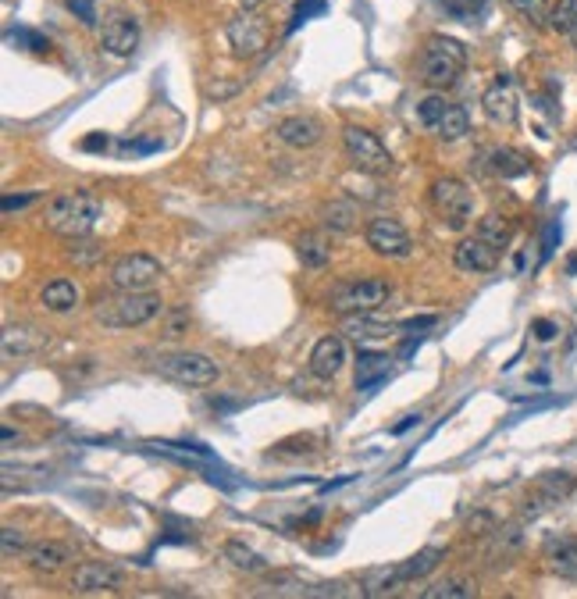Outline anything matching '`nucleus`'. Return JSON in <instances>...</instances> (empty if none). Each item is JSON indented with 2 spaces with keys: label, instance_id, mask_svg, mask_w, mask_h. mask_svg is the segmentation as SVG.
<instances>
[{
  "label": "nucleus",
  "instance_id": "cd10ccee",
  "mask_svg": "<svg viewBox=\"0 0 577 599\" xmlns=\"http://www.w3.org/2000/svg\"><path fill=\"white\" fill-rule=\"evenodd\" d=\"M221 556H225L235 571H250V574H257V571H264V567H267V560H264L257 549H250L246 542H235V539L221 546Z\"/></svg>",
  "mask_w": 577,
  "mask_h": 599
},
{
  "label": "nucleus",
  "instance_id": "7ed1b4c3",
  "mask_svg": "<svg viewBox=\"0 0 577 599\" xmlns=\"http://www.w3.org/2000/svg\"><path fill=\"white\" fill-rule=\"evenodd\" d=\"M467 68V47L453 36H431L424 43V54H420V82L427 89H450L460 82Z\"/></svg>",
  "mask_w": 577,
  "mask_h": 599
},
{
  "label": "nucleus",
  "instance_id": "39448f33",
  "mask_svg": "<svg viewBox=\"0 0 577 599\" xmlns=\"http://www.w3.org/2000/svg\"><path fill=\"white\" fill-rule=\"evenodd\" d=\"M427 200H431V211L439 214V222H442L446 229H453V232L467 229V222H471V214H474V193H471L467 183L457 179V175H442V179L431 183Z\"/></svg>",
  "mask_w": 577,
  "mask_h": 599
},
{
  "label": "nucleus",
  "instance_id": "f3484780",
  "mask_svg": "<svg viewBox=\"0 0 577 599\" xmlns=\"http://www.w3.org/2000/svg\"><path fill=\"white\" fill-rule=\"evenodd\" d=\"M274 136L285 143V146H296V150H307L321 139V121L311 118V114H288L274 125Z\"/></svg>",
  "mask_w": 577,
  "mask_h": 599
},
{
  "label": "nucleus",
  "instance_id": "c9c22d12",
  "mask_svg": "<svg viewBox=\"0 0 577 599\" xmlns=\"http://www.w3.org/2000/svg\"><path fill=\"white\" fill-rule=\"evenodd\" d=\"M189 325H193V315H189L186 307H172V311H165V315H161V336H165V339H179V336H186V332H189Z\"/></svg>",
  "mask_w": 577,
  "mask_h": 599
},
{
  "label": "nucleus",
  "instance_id": "4be33fe9",
  "mask_svg": "<svg viewBox=\"0 0 577 599\" xmlns=\"http://www.w3.org/2000/svg\"><path fill=\"white\" fill-rule=\"evenodd\" d=\"M481 161H485L489 172L499 175V179H520V175L531 172V158L520 154V150H513V146H492Z\"/></svg>",
  "mask_w": 577,
  "mask_h": 599
},
{
  "label": "nucleus",
  "instance_id": "72a5a7b5",
  "mask_svg": "<svg viewBox=\"0 0 577 599\" xmlns=\"http://www.w3.org/2000/svg\"><path fill=\"white\" fill-rule=\"evenodd\" d=\"M446 111H450V100H446V97H442V93L435 89L431 97H424V100L417 104V121H420L424 128H431V132H435Z\"/></svg>",
  "mask_w": 577,
  "mask_h": 599
},
{
  "label": "nucleus",
  "instance_id": "49530a36",
  "mask_svg": "<svg viewBox=\"0 0 577 599\" xmlns=\"http://www.w3.org/2000/svg\"><path fill=\"white\" fill-rule=\"evenodd\" d=\"M107 146H111V139L104 132H93V136L82 139V150H107Z\"/></svg>",
  "mask_w": 577,
  "mask_h": 599
},
{
  "label": "nucleus",
  "instance_id": "f704fd0d",
  "mask_svg": "<svg viewBox=\"0 0 577 599\" xmlns=\"http://www.w3.org/2000/svg\"><path fill=\"white\" fill-rule=\"evenodd\" d=\"M68 257H72L75 264L89 268V264H96V261L104 257V246H100V243H93L89 236H79V239H68Z\"/></svg>",
  "mask_w": 577,
  "mask_h": 599
},
{
  "label": "nucleus",
  "instance_id": "09e8293b",
  "mask_svg": "<svg viewBox=\"0 0 577 599\" xmlns=\"http://www.w3.org/2000/svg\"><path fill=\"white\" fill-rule=\"evenodd\" d=\"M264 0H242V12H253V8H260Z\"/></svg>",
  "mask_w": 577,
  "mask_h": 599
},
{
  "label": "nucleus",
  "instance_id": "f03ea898",
  "mask_svg": "<svg viewBox=\"0 0 577 599\" xmlns=\"http://www.w3.org/2000/svg\"><path fill=\"white\" fill-rule=\"evenodd\" d=\"M100 197L89 193V190H65L58 197L47 200V211H43V225L54 232V236H65V239H79V236H89L100 222Z\"/></svg>",
  "mask_w": 577,
  "mask_h": 599
},
{
  "label": "nucleus",
  "instance_id": "dca6fc26",
  "mask_svg": "<svg viewBox=\"0 0 577 599\" xmlns=\"http://www.w3.org/2000/svg\"><path fill=\"white\" fill-rule=\"evenodd\" d=\"M542 560H545V567H549L556 578L577 581V539H570V535H552V539H545Z\"/></svg>",
  "mask_w": 577,
  "mask_h": 599
},
{
  "label": "nucleus",
  "instance_id": "393cba45",
  "mask_svg": "<svg viewBox=\"0 0 577 599\" xmlns=\"http://www.w3.org/2000/svg\"><path fill=\"white\" fill-rule=\"evenodd\" d=\"M296 257L304 261V268H325L332 261V243L321 236V232H304L296 239Z\"/></svg>",
  "mask_w": 577,
  "mask_h": 599
},
{
  "label": "nucleus",
  "instance_id": "b1692460",
  "mask_svg": "<svg viewBox=\"0 0 577 599\" xmlns=\"http://www.w3.org/2000/svg\"><path fill=\"white\" fill-rule=\"evenodd\" d=\"M318 218L332 232H353L357 229V204L353 200H325Z\"/></svg>",
  "mask_w": 577,
  "mask_h": 599
},
{
  "label": "nucleus",
  "instance_id": "37998d69",
  "mask_svg": "<svg viewBox=\"0 0 577 599\" xmlns=\"http://www.w3.org/2000/svg\"><path fill=\"white\" fill-rule=\"evenodd\" d=\"M68 12L82 22V26H96V8H93V0H65Z\"/></svg>",
  "mask_w": 577,
  "mask_h": 599
},
{
  "label": "nucleus",
  "instance_id": "c03bdc74",
  "mask_svg": "<svg viewBox=\"0 0 577 599\" xmlns=\"http://www.w3.org/2000/svg\"><path fill=\"white\" fill-rule=\"evenodd\" d=\"M531 336H535L538 343H552V339L559 336V325H556L552 318H538V322L531 325Z\"/></svg>",
  "mask_w": 577,
  "mask_h": 599
},
{
  "label": "nucleus",
  "instance_id": "c85d7f7f",
  "mask_svg": "<svg viewBox=\"0 0 577 599\" xmlns=\"http://www.w3.org/2000/svg\"><path fill=\"white\" fill-rule=\"evenodd\" d=\"M467 132H471V118H467V111H464L460 104H450V111L442 114V121H439L435 136H439L442 143H457V139H464Z\"/></svg>",
  "mask_w": 577,
  "mask_h": 599
},
{
  "label": "nucleus",
  "instance_id": "58836bf2",
  "mask_svg": "<svg viewBox=\"0 0 577 599\" xmlns=\"http://www.w3.org/2000/svg\"><path fill=\"white\" fill-rule=\"evenodd\" d=\"M499 532V525H496V517L489 514V510H474L471 517H467V525H464V535L467 539H489V535H496Z\"/></svg>",
  "mask_w": 577,
  "mask_h": 599
},
{
  "label": "nucleus",
  "instance_id": "5701e85b",
  "mask_svg": "<svg viewBox=\"0 0 577 599\" xmlns=\"http://www.w3.org/2000/svg\"><path fill=\"white\" fill-rule=\"evenodd\" d=\"M40 304H43L50 315H68V311L79 304V285L68 282V278H54V282L43 285Z\"/></svg>",
  "mask_w": 577,
  "mask_h": 599
},
{
  "label": "nucleus",
  "instance_id": "7c9ffc66",
  "mask_svg": "<svg viewBox=\"0 0 577 599\" xmlns=\"http://www.w3.org/2000/svg\"><path fill=\"white\" fill-rule=\"evenodd\" d=\"M442 560H446V553H442V549H435V546H427V549L413 553L410 560H403V574H406V581L427 578V574H431V571H435V567H439Z\"/></svg>",
  "mask_w": 577,
  "mask_h": 599
},
{
  "label": "nucleus",
  "instance_id": "20e7f679",
  "mask_svg": "<svg viewBox=\"0 0 577 599\" xmlns=\"http://www.w3.org/2000/svg\"><path fill=\"white\" fill-rule=\"evenodd\" d=\"M392 296V285L385 278H350V282H339L328 296V304L335 315L350 318V315H374L389 304Z\"/></svg>",
  "mask_w": 577,
  "mask_h": 599
},
{
  "label": "nucleus",
  "instance_id": "a211bd4d",
  "mask_svg": "<svg viewBox=\"0 0 577 599\" xmlns=\"http://www.w3.org/2000/svg\"><path fill=\"white\" fill-rule=\"evenodd\" d=\"M481 111L492 125H513L517 121V93L506 79H499L492 89H485L481 97Z\"/></svg>",
  "mask_w": 577,
  "mask_h": 599
},
{
  "label": "nucleus",
  "instance_id": "a878e982",
  "mask_svg": "<svg viewBox=\"0 0 577 599\" xmlns=\"http://www.w3.org/2000/svg\"><path fill=\"white\" fill-rule=\"evenodd\" d=\"M478 595V581L471 578H446V581H435V585H427L420 588V599H474Z\"/></svg>",
  "mask_w": 577,
  "mask_h": 599
},
{
  "label": "nucleus",
  "instance_id": "bb28decb",
  "mask_svg": "<svg viewBox=\"0 0 577 599\" xmlns=\"http://www.w3.org/2000/svg\"><path fill=\"white\" fill-rule=\"evenodd\" d=\"M474 236H481V239H489L492 246L506 250V246H510V239H513V222H510L506 214H499V211H489V214L478 222Z\"/></svg>",
  "mask_w": 577,
  "mask_h": 599
},
{
  "label": "nucleus",
  "instance_id": "9d476101",
  "mask_svg": "<svg viewBox=\"0 0 577 599\" xmlns=\"http://www.w3.org/2000/svg\"><path fill=\"white\" fill-rule=\"evenodd\" d=\"M499 261H503V250L492 246V243L481 239V236H467V239H460L457 250H453V264H457L460 271H467V275H485V271L499 268Z\"/></svg>",
  "mask_w": 577,
  "mask_h": 599
},
{
  "label": "nucleus",
  "instance_id": "4468645a",
  "mask_svg": "<svg viewBox=\"0 0 577 599\" xmlns=\"http://www.w3.org/2000/svg\"><path fill=\"white\" fill-rule=\"evenodd\" d=\"M0 346H4L8 361H26L36 357L50 346V336L36 325H4V336H0Z\"/></svg>",
  "mask_w": 577,
  "mask_h": 599
},
{
  "label": "nucleus",
  "instance_id": "a18cd8bd",
  "mask_svg": "<svg viewBox=\"0 0 577 599\" xmlns=\"http://www.w3.org/2000/svg\"><path fill=\"white\" fill-rule=\"evenodd\" d=\"M15 40H19V43H26V51H47V47H50L40 33H29V29H19V33H15Z\"/></svg>",
  "mask_w": 577,
  "mask_h": 599
},
{
  "label": "nucleus",
  "instance_id": "2eb2a0df",
  "mask_svg": "<svg viewBox=\"0 0 577 599\" xmlns=\"http://www.w3.org/2000/svg\"><path fill=\"white\" fill-rule=\"evenodd\" d=\"M100 47L111 54V58H132L135 47H139V26L135 19L114 12L107 22H104V33H100Z\"/></svg>",
  "mask_w": 577,
  "mask_h": 599
},
{
  "label": "nucleus",
  "instance_id": "aec40b11",
  "mask_svg": "<svg viewBox=\"0 0 577 599\" xmlns=\"http://www.w3.org/2000/svg\"><path fill=\"white\" fill-rule=\"evenodd\" d=\"M403 585H406L403 564H385V567H371V571L364 574V581H360V595L385 599V595H396Z\"/></svg>",
  "mask_w": 577,
  "mask_h": 599
},
{
  "label": "nucleus",
  "instance_id": "0eeeda50",
  "mask_svg": "<svg viewBox=\"0 0 577 599\" xmlns=\"http://www.w3.org/2000/svg\"><path fill=\"white\" fill-rule=\"evenodd\" d=\"M154 368H158L165 378H172V382H179V385H193V389L218 382V364H214L207 354H193V350L165 354V357H158Z\"/></svg>",
  "mask_w": 577,
  "mask_h": 599
},
{
  "label": "nucleus",
  "instance_id": "473e14b6",
  "mask_svg": "<svg viewBox=\"0 0 577 599\" xmlns=\"http://www.w3.org/2000/svg\"><path fill=\"white\" fill-rule=\"evenodd\" d=\"M549 29L556 36H573L577 29V0H556L549 8Z\"/></svg>",
  "mask_w": 577,
  "mask_h": 599
},
{
  "label": "nucleus",
  "instance_id": "6e6552de",
  "mask_svg": "<svg viewBox=\"0 0 577 599\" xmlns=\"http://www.w3.org/2000/svg\"><path fill=\"white\" fill-rule=\"evenodd\" d=\"M161 278V261L150 253H125L111 264L107 282L114 289H128V292H142V289H154V282Z\"/></svg>",
  "mask_w": 577,
  "mask_h": 599
},
{
  "label": "nucleus",
  "instance_id": "4c0bfd02",
  "mask_svg": "<svg viewBox=\"0 0 577 599\" xmlns=\"http://www.w3.org/2000/svg\"><path fill=\"white\" fill-rule=\"evenodd\" d=\"M446 8V15H453L457 22H474L485 12V0H439Z\"/></svg>",
  "mask_w": 577,
  "mask_h": 599
},
{
  "label": "nucleus",
  "instance_id": "412c9836",
  "mask_svg": "<svg viewBox=\"0 0 577 599\" xmlns=\"http://www.w3.org/2000/svg\"><path fill=\"white\" fill-rule=\"evenodd\" d=\"M26 564L36 571V574H58L61 567H68L72 564V549L65 546V542H36V546H29L26 549Z\"/></svg>",
  "mask_w": 577,
  "mask_h": 599
},
{
  "label": "nucleus",
  "instance_id": "ea45409f",
  "mask_svg": "<svg viewBox=\"0 0 577 599\" xmlns=\"http://www.w3.org/2000/svg\"><path fill=\"white\" fill-rule=\"evenodd\" d=\"M0 549H4V556H15V553H26L29 549V535L15 525H4V532H0Z\"/></svg>",
  "mask_w": 577,
  "mask_h": 599
},
{
  "label": "nucleus",
  "instance_id": "de8ad7c7",
  "mask_svg": "<svg viewBox=\"0 0 577 599\" xmlns=\"http://www.w3.org/2000/svg\"><path fill=\"white\" fill-rule=\"evenodd\" d=\"M417 421H420V414H410L406 421H399V424H392V432L399 435V432H406V428H410V424H417Z\"/></svg>",
  "mask_w": 577,
  "mask_h": 599
},
{
  "label": "nucleus",
  "instance_id": "1a4fd4ad",
  "mask_svg": "<svg viewBox=\"0 0 577 599\" xmlns=\"http://www.w3.org/2000/svg\"><path fill=\"white\" fill-rule=\"evenodd\" d=\"M364 239H367V246H371L378 257H389V261L410 257V250H413V239H410L406 225H403L399 218H389V214L371 218L367 229H364Z\"/></svg>",
  "mask_w": 577,
  "mask_h": 599
},
{
  "label": "nucleus",
  "instance_id": "9b49d317",
  "mask_svg": "<svg viewBox=\"0 0 577 599\" xmlns=\"http://www.w3.org/2000/svg\"><path fill=\"white\" fill-rule=\"evenodd\" d=\"M121 567H114V564H107V560H86V564H79L75 567V574H72V588L79 592V595H96V592H114L118 585H121Z\"/></svg>",
  "mask_w": 577,
  "mask_h": 599
},
{
  "label": "nucleus",
  "instance_id": "2f4dec72",
  "mask_svg": "<svg viewBox=\"0 0 577 599\" xmlns=\"http://www.w3.org/2000/svg\"><path fill=\"white\" fill-rule=\"evenodd\" d=\"M385 375H389V357H385V354H360L357 389H374Z\"/></svg>",
  "mask_w": 577,
  "mask_h": 599
},
{
  "label": "nucleus",
  "instance_id": "423d86ee",
  "mask_svg": "<svg viewBox=\"0 0 577 599\" xmlns=\"http://www.w3.org/2000/svg\"><path fill=\"white\" fill-rule=\"evenodd\" d=\"M342 150L357 172L364 175H389L396 168L389 146L371 132V128H360V125H346L342 128Z\"/></svg>",
  "mask_w": 577,
  "mask_h": 599
},
{
  "label": "nucleus",
  "instance_id": "79ce46f5",
  "mask_svg": "<svg viewBox=\"0 0 577 599\" xmlns=\"http://www.w3.org/2000/svg\"><path fill=\"white\" fill-rule=\"evenodd\" d=\"M40 200V193H4V200H0V207H4V214H15V211H26V207H33Z\"/></svg>",
  "mask_w": 577,
  "mask_h": 599
},
{
  "label": "nucleus",
  "instance_id": "a19ab883",
  "mask_svg": "<svg viewBox=\"0 0 577 599\" xmlns=\"http://www.w3.org/2000/svg\"><path fill=\"white\" fill-rule=\"evenodd\" d=\"M325 12V0H300V4L293 8V26H288V33H293L300 22H307L311 15H321Z\"/></svg>",
  "mask_w": 577,
  "mask_h": 599
},
{
  "label": "nucleus",
  "instance_id": "6ab92c4d",
  "mask_svg": "<svg viewBox=\"0 0 577 599\" xmlns=\"http://www.w3.org/2000/svg\"><path fill=\"white\" fill-rule=\"evenodd\" d=\"M346 364V339L342 336H325L311 350V375L318 378H335Z\"/></svg>",
  "mask_w": 577,
  "mask_h": 599
},
{
  "label": "nucleus",
  "instance_id": "f257e3e1",
  "mask_svg": "<svg viewBox=\"0 0 577 599\" xmlns=\"http://www.w3.org/2000/svg\"><path fill=\"white\" fill-rule=\"evenodd\" d=\"M161 315H165V300L154 289H142V292L114 289L111 296H100L93 304V318L104 329H139Z\"/></svg>",
  "mask_w": 577,
  "mask_h": 599
},
{
  "label": "nucleus",
  "instance_id": "c756f323",
  "mask_svg": "<svg viewBox=\"0 0 577 599\" xmlns=\"http://www.w3.org/2000/svg\"><path fill=\"white\" fill-rule=\"evenodd\" d=\"M346 332L357 343H374V339H389L396 332V325H381V322H367V315H350L346 318Z\"/></svg>",
  "mask_w": 577,
  "mask_h": 599
},
{
  "label": "nucleus",
  "instance_id": "8fccbe9b",
  "mask_svg": "<svg viewBox=\"0 0 577 599\" xmlns=\"http://www.w3.org/2000/svg\"><path fill=\"white\" fill-rule=\"evenodd\" d=\"M570 40H573V51H577V29H573V36H570Z\"/></svg>",
  "mask_w": 577,
  "mask_h": 599
},
{
  "label": "nucleus",
  "instance_id": "e433bc0d",
  "mask_svg": "<svg viewBox=\"0 0 577 599\" xmlns=\"http://www.w3.org/2000/svg\"><path fill=\"white\" fill-rule=\"evenodd\" d=\"M506 4L531 26H549V4L545 0H506Z\"/></svg>",
  "mask_w": 577,
  "mask_h": 599
},
{
  "label": "nucleus",
  "instance_id": "ddd939ff",
  "mask_svg": "<svg viewBox=\"0 0 577 599\" xmlns=\"http://www.w3.org/2000/svg\"><path fill=\"white\" fill-rule=\"evenodd\" d=\"M228 47L235 58H257L267 47V29L260 19H253L250 12H242L239 19L228 22Z\"/></svg>",
  "mask_w": 577,
  "mask_h": 599
},
{
  "label": "nucleus",
  "instance_id": "f8f14e48",
  "mask_svg": "<svg viewBox=\"0 0 577 599\" xmlns=\"http://www.w3.org/2000/svg\"><path fill=\"white\" fill-rule=\"evenodd\" d=\"M570 493H573V475L570 471H545L535 482V489L527 493V517H535V514L563 503Z\"/></svg>",
  "mask_w": 577,
  "mask_h": 599
}]
</instances>
